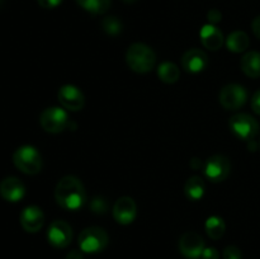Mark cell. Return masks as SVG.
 <instances>
[{
	"label": "cell",
	"mask_w": 260,
	"mask_h": 259,
	"mask_svg": "<svg viewBox=\"0 0 260 259\" xmlns=\"http://www.w3.org/2000/svg\"><path fill=\"white\" fill-rule=\"evenodd\" d=\"M47 240L53 248L63 249L70 245L73 240V229L66 221L55 220L47 230Z\"/></svg>",
	"instance_id": "9"
},
{
	"label": "cell",
	"mask_w": 260,
	"mask_h": 259,
	"mask_svg": "<svg viewBox=\"0 0 260 259\" xmlns=\"http://www.w3.org/2000/svg\"><path fill=\"white\" fill-rule=\"evenodd\" d=\"M251 108H253L254 113L260 116V89L254 93L253 98H251Z\"/></svg>",
	"instance_id": "29"
},
{
	"label": "cell",
	"mask_w": 260,
	"mask_h": 259,
	"mask_svg": "<svg viewBox=\"0 0 260 259\" xmlns=\"http://www.w3.org/2000/svg\"><path fill=\"white\" fill-rule=\"evenodd\" d=\"M137 215V206L134 198L124 197L118 198L113 206V217L121 225H129L135 221Z\"/></svg>",
	"instance_id": "12"
},
{
	"label": "cell",
	"mask_w": 260,
	"mask_h": 259,
	"mask_svg": "<svg viewBox=\"0 0 260 259\" xmlns=\"http://www.w3.org/2000/svg\"><path fill=\"white\" fill-rule=\"evenodd\" d=\"M25 195V187L17 177H7L0 182V196L8 202H19Z\"/></svg>",
	"instance_id": "13"
},
{
	"label": "cell",
	"mask_w": 260,
	"mask_h": 259,
	"mask_svg": "<svg viewBox=\"0 0 260 259\" xmlns=\"http://www.w3.org/2000/svg\"><path fill=\"white\" fill-rule=\"evenodd\" d=\"M182 66L187 73L198 74L208 66V56L205 51L192 48L188 50L182 57Z\"/></svg>",
	"instance_id": "15"
},
{
	"label": "cell",
	"mask_w": 260,
	"mask_h": 259,
	"mask_svg": "<svg viewBox=\"0 0 260 259\" xmlns=\"http://www.w3.org/2000/svg\"><path fill=\"white\" fill-rule=\"evenodd\" d=\"M108 234L104 229L98 226H90L84 229L78 238L79 248L83 253L95 254L101 253L108 245Z\"/></svg>",
	"instance_id": "4"
},
{
	"label": "cell",
	"mask_w": 260,
	"mask_h": 259,
	"mask_svg": "<svg viewBox=\"0 0 260 259\" xmlns=\"http://www.w3.org/2000/svg\"><path fill=\"white\" fill-rule=\"evenodd\" d=\"M57 98L63 108L73 112L81 111L84 108V104H85V96H84L83 91L78 86L70 85V84L61 86L58 89Z\"/></svg>",
	"instance_id": "11"
},
{
	"label": "cell",
	"mask_w": 260,
	"mask_h": 259,
	"mask_svg": "<svg viewBox=\"0 0 260 259\" xmlns=\"http://www.w3.org/2000/svg\"><path fill=\"white\" fill-rule=\"evenodd\" d=\"M190 167H192L193 169H200V168L202 167V163H201L200 159L194 157V159L190 160Z\"/></svg>",
	"instance_id": "32"
},
{
	"label": "cell",
	"mask_w": 260,
	"mask_h": 259,
	"mask_svg": "<svg viewBox=\"0 0 260 259\" xmlns=\"http://www.w3.org/2000/svg\"><path fill=\"white\" fill-rule=\"evenodd\" d=\"M207 18H208V22H210L211 24H216V23H218L221 20V18H222V14H221L220 10L211 9L210 12H208Z\"/></svg>",
	"instance_id": "28"
},
{
	"label": "cell",
	"mask_w": 260,
	"mask_h": 259,
	"mask_svg": "<svg viewBox=\"0 0 260 259\" xmlns=\"http://www.w3.org/2000/svg\"><path fill=\"white\" fill-rule=\"evenodd\" d=\"M79 7L91 14H104L111 8L112 0H75Z\"/></svg>",
	"instance_id": "22"
},
{
	"label": "cell",
	"mask_w": 260,
	"mask_h": 259,
	"mask_svg": "<svg viewBox=\"0 0 260 259\" xmlns=\"http://www.w3.org/2000/svg\"><path fill=\"white\" fill-rule=\"evenodd\" d=\"M126 61L132 71L146 74L154 69L156 63V55L150 46L136 42L132 43L127 50Z\"/></svg>",
	"instance_id": "2"
},
{
	"label": "cell",
	"mask_w": 260,
	"mask_h": 259,
	"mask_svg": "<svg viewBox=\"0 0 260 259\" xmlns=\"http://www.w3.org/2000/svg\"><path fill=\"white\" fill-rule=\"evenodd\" d=\"M65 259H83V251L74 249V250H71L70 253H68V255H66Z\"/></svg>",
	"instance_id": "31"
},
{
	"label": "cell",
	"mask_w": 260,
	"mask_h": 259,
	"mask_svg": "<svg viewBox=\"0 0 260 259\" xmlns=\"http://www.w3.org/2000/svg\"><path fill=\"white\" fill-rule=\"evenodd\" d=\"M231 163L223 155H213L208 157L205 164V174L208 180L213 183H220L228 179L230 175Z\"/></svg>",
	"instance_id": "8"
},
{
	"label": "cell",
	"mask_w": 260,
	"mask_h": 259,
	"mask_svg": "<svg viewBox=\"0 0 260 259\" xmlns=\"http://www.w3.org/2000/svg\"><path fill=\"white\" fill-rule=\"evenodd\" d=\"M241 70L249 78H260V52L249 51L241 58Z\"/></svg>",
	"instance_id": "17"
},
{
	"label": "cell",
	"mask_w": 260,
	"mask_h": 259,
	"mask_svg": "<svg viewBox=\"0 0 260 259\" xmlns=\"http://www.w3.org/2000/svg\"><path fill=\"white\" fill-rule=\"evenodd\" d=\"M205 248V240L194 231H188L180 236L179 251L187 259H200Z\"/></svg>",
	"instance_id": "10"
},
{
	"label": "cell",
	"mask_w": 260,
	"mask_h": 259,
	"mask_svg": "<svg viewBox=\"0 0 260 259\" xmlns=\"http://www.w3.org/2000/svg\"><path fill=\"white\" fill-rule=\"evenodd\" d=\"M157 76L160 80L165 84H174L179 80L180 76V69L178 68L175 63L169 62H162L157 68Z\"/></svg>",
	"instance_id": "20"
},
{
	"label": "cell",
	"mask_w": 260,
	"mask_h": 259,
	"mask_svg": "<svg viewBox=\"0 0 260 259\" xmlns=\"http://www.w3.org/2000/svg\"><path fill=\"white\" fill-rule=\"evenodd\" d=\"M55 200L63 210H80L86 202V192L84 184L80 179L74 175H66L61 178L55 188Z\"/></svg>",
	"instance_id": "1"
},
{
	"label": "cell",
	"mask_w": 260,
	"mask_h": 259,
	"mask_svg": "<svg viewBox=\"0 0 260 259\" xmlns=\"http://www.w3.org/2000/svg\"><path fill=\"white\" fill-rule=\"evenodd\" d=\"M205 229L206 233H207V235L210 236L211 239L218 240V239L222 238L223 234H225V221H223V218L218 217V216H211V217H208L207 221H206Z\"/></svg>",
	"instance_id": "21"
},
{
	"label": "cell",
	"mask_w": 260,
	"mask_h": 259,
	"mask_svg": "<svg viewBox=\"0 0 260 259\" xmlns=\"http://www.w3.org/2000/svg\"><path fill=\"white\" fill-rule=\"evenodd\" d=\"M90 208L96 215H103L108 210V203L103 197H94L90 202Z\"/></svg>",
	"instance_id": "24"
},
{
	"label": "cell",
	"mask_w": 260,
	"mask_h": 259,
	"mask_svg": "<svg viewBox=\"0 0 260 259\" xmlns=\"http://www.w3.org/2000/svg\"><path fill=\"white\" fill-rule=\"evenodd\" d=\"M259 145H260V142H259Z\"/></svg>",
	"instance_id": "35"
},
{
	"label": "cell",
	"mask_w": 260,
	"mask_h": 259,
	"mask_svg": "<svg viewBox=\"0 0 260 259\" xmlns=\"http://www.w3.org/2000/svg\"><path fill=\"white\" fill-rule=\"evenodd\" d=\"M251 29H253L254 35L260 40V15L253 20V23H251Z\"/></svg>",
	"instance_id": "30"
},
{
	"label": "cell",
	"mask_w": 260,
	"mask_h": 259,
	"mask_svg": "<svg viewBox=\"0 0 260 259\" xmlns=\"http://www.w3.org/2000/svg\"><path fill=\"white\" fill-rule=\"evenodd\" d=\"M223 259H243V253L238 246L229 245L223 250Z\"/></svg>",
	"instance_id": "25"
},
{
	"label": "cell",
	"mask_w": 260,
	"mask_h": 259,
	"mask_svg": "<svg viewBox=\"0 0 260 259\" xmlns=\"http://www.w3.org/2000/svg\"><path fill=\"white\" fill-rule=\"evenodd\" d=\"M184 193L188 200L200 201L205 195V180L198 175H193L187 180L184 185Z\"/></svg>",
	"instance_id": "19"
},
{
	"label": "cell",
	"mask_w": 260,
	"mask_h": 259,
	"mask_svg": "<svg viewBox=\"0 0 260 259\" xmlns=\"http://www.w3.org/2000/svg\"><path fill=\"white\" fill-rule=\"evenodd\" d=\"M38 5L43 9H53L62 3V0H37Z\"/></svg>",
	"instance_id": "27"
},
{
	"label": "cell",
	"mask_w": 260,
	"mask_h": 259,
	"mask_svg": "<svg viewBox=\"0 0 260 259\" xmlns=\"http://www.w3.org/2000/svg\"><path fill=\"white\" fill-rule=\"evenodd\" d=\"M229 127L238 139L244 141H253L259 132L258 121L248 113L234 114L229 121Z\"/></svg>",
	"instance_id": "5"
},
{
	"label": "cell",
	"mask_w": 260,
	"mask_h": 259,
	"mask_svg": "<svg viewBox=\"0 0 260 259\" xmlns=\"http://www.w3.org/2000/svg\"><path fill=\"white\" fill-rule=\"evenodd\" d=\"M20 225L27 233H37L45 223V215L37 206H28L20 213Z\"/></svg>",
	"instance_id": "14"
},
{
	"label": "cell",
	"mask_w": 260,
	"mask_h": 259,
	"mask_svg": "<svg viewBox=\"0 0 260 259\" xmlns=\"http://www.w3.org/2000/svg\"><path fill=\"white\" fill-rule=\"evenodd\" d=\"M122 2H124V3H134L135 0H122Z\"/></svg>",
	"instance_id": "33"
},
{
	"label": "cell",
	"mask_w": 260,
	"mask_h": 259,
	"mask_svg": "<svg viewBox=\"0 0 260 259\" xmlns=\"http://www.w3.org/2000/svg\"><path fill=\"white\" fill-rule=\"evenodd\" d=\"M249 45H250L249 36L243 30H235V32L230 33L226 40V46H228L229 51L235 53H241L246 51Z\"/></svg>",
	"instance_id": "18"
},
{
	"label": "cell",
	"mask_w": 260,
	"mask_h": 259,
	"mask_svg": "<svg viewBox=\"0 0 260 259\" xmlns=\"http://www.w3.org/2000/svg\"><path fill=\"white\" fill-rule=\"evenodd\" d=\"M221 106L228 111H238L248 101V91L243 85L239 84H229L223 86L222 90L220 91Z\"/></svg>",
	"instance_id": "7"
},
{
	"label": "cell",
	"mask_w": 260,
	"mask_h": 259,
	"mask_svg": "<svg viewBox=\"0 0 260 259\" xmlns=\"http://www.w3.org/2000/svg\"><path fill=\"white\" fill-rule=\"evenodd\" d=\"M2 2H3V0H0V4H2Z\"/></svg>",
	"instance_id": "34"
},
{
	"label": "cell",
	"mask_w": 260,
	"mask_h": 259,
	"mask_svg": "<svg viewBox=\"0 0 260 259\" xmlns=\"http://www.w3.org/2000/svg\"><path fill=\"white\" fill-rule=\"evenodd\" d=\"M202 259H220V253H218V250L216 248H205V250H203L202 253V256H201Z\"/></svg>",
	"instance_id": "26"
},
{
	"label": "cell",
	"mask_w": 260,
	"mask_h": 259,
	"mask_svg": "<svg viewBox=\"0 0 260 259\" xmlns=\"http://www.w3.org/2000/svg\"><path fill=\"white\" fill-rule=\"evenodd\" d=\"M201 42L207 50L217 51L222 47L223 45V33L220 28L216 27L215 24H205L201 28L200 32Z\"/></svg>",
	"instance_id": "16"
},
{
	"label": "cell",
	"mask_w": 260,
	"mask_h": 259,
	"mask_svg": "<svg viewBox=\"0 0 260 259\" xmlns=\"http://www.w3.org/2000/svg\"><path fill=\"white\" fill-rule=\"evenodd\" d=\"M101 25H102V29L109 36L119 35V33L122 32V29H123V24H122V22L118 19V18L114 17V15H109V17L103 18Z\"/></svg>",
	"instance_id": "23"
},
{
	"label": "cell",
	"mask_w": 260,
	"mask_h": 259,
	"mask_svg": "<svg viewBox=\"0 0 260 259\" xmlns=\"http://www.w3.org/2000/svg\"><path fill=\"white\" fill-rule=\"evenodd\" d=\"M40 123L46 132L60 134L70 127V119L65 109L60 107H51V108H46L41 113Z\"/></svg>",
	"instance_id": "6"
},
{
	"label": "cell",
	"mask_w": 260,
	"mask_h": 259,
	"mask_svg": "<svg viewBox=\"0 0 260 259\" xmlns=\"http://www.w3.org/2000/svg\"><path fill=\"white\" fill-rule=\"evenodd\" d=\"M13 163L20 172L28 175L38 174L42 169V156L36 147L30 145L18 147L13 154Z\"/></svg>",
	"instance_id": "3"
}]
</instances>
